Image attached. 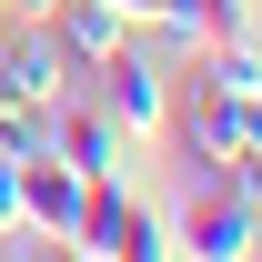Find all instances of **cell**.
I'll return each mask as SVG.
<instances>
[{
	"label": "cell",
	"mask_w": 262,
	"mask_h": 262,
	"mask_svg": "<svg viewBox=\"0 0 262 262\" xmlns=\"http://www.w3.org/2000/svg\"><path fill=\"white\" fill-rule=\"evenodd\" d=\"M162 131H182V151H192L202 171H222L232 151H252L262 141V91H222V81H182L171 91V111H162Z\"/></svg>",
	"instance_id": "1"
},
{
	"label": "cell",
	"mask_w": 262,
	"mask_h": 262,
	"mask_svg": "<svg viewBox=\"0 0 262 262\" xmlns=\"http://www.w3.org/2000/svg\"><path fill=\"white\" fill-rule=\"evenodd\" d=\"M71 252H91V262H162V252H171V222L151 212V202H131V182H121V171H101L91 192H81Z\"/></svg>",
	"instance_id": "2"
},
{
	"label": "cell",
	"mask_w": 262,
	"mask_h": 262,
	"mask_svg": "<svg viewBox=\"0 0 262 262\" xmlns=\"http://www.w3.org/2000/svg\"><path fill=\"white\" fill-rule=\"evenodd\" d=\"M71 81H81V71H71V51L51 40V20H40V10H10V20H0V111H51Z\"/></svg>",
	"instance_id": "3"
},
{
	"label": "cell",
	"mask_w": 262,
	"mask_h": 262,
	"mask_svg": "<svg viewBox=\"0 0 262 262\" xmlns=\"http://www.w3.org/2000/svg\"><path fill=\"white\" fill-rule=\"evenodd\" d=\"M81 91H91L101 111H111V121L141 141V131H162V111H171V71L151 61V51H131V40H121L111 61H91V71H81Z\"/></svg>",
	"instance_id": "4"
},
{
	"label": "cell",
	"mask_w": 262,
	"mask_h": 262,
	"mask_svg": "<svg viewBox=\"0 0 262 262\" xmlns=\"http://www.w3.org/2000/svg\"><path fill=\"white\" fill-rule=\"evenodd\" d=\"M40 141H51V151H61L71 171H91V182H101V171H121V162H131V131L111 121V111H101V101L81 91V81H71V91L51 101V111H40Z\"/></svg>",
	"instance_id": "5"
},
{
	"label": "cell",
	"mask_w": 262,
	"mask_h": 262,
	"mask_svg": "<svg viewBox=\"0 0 262 262\" xmlns=\"http://www.w3.org/2000/svg\"><path fill=\"white\" fill-rule=\"evenodd\" d=\"M171 252H192V262H232V252H252V202L232 192L222 171H202V192L182 202V222H171Z\"/></svg>",
	"instance_id": "6"
},
{
	"label": "cell",
	"mask_w": 262,
	"mask_h": 262,
	"mask_svg": "<svg viewBox=\"0 0 262 262\" xmlns=\"http://www.w3.org/2000/svg\"><path fill=\"white\" fill-rule=\"evenodd\" d=\"M81 192H91V171H71L51 141L20 162V222H31V232H51V242H71V222H81Z\"/></svg>",
	"instance_id": "7"
},
{
	"label": "cell",
	"mask_w": 262,
	"mask_h": 262,
	"mask_svg": "<svg viewBox=\"0 0 262 262\" xmlns=\"http://www.w3.org/2000/svg\"><path fill=\"white\" fill-rule=\"evenodd\" d=\"M40 20H51V40L71 51V71H91V61H111V51L131 40V20H121V0H51Z\"/></svg>",
	"instance_id": "8"
},
{
	"label": "cell",
	"mask_w": 262,
	"mask_h": 262,
	"mask_svg": "<svg viewBox=\"0 0 262 262\" xmlns=\"http://www.w3.org/2000/svg\"><path fill=\"white\" fill-rule=\"evenodd\" d=\"M40 151V111H0V162H31Z\"/></svg>",
	"instance_id": "9"
},
{
	"label": "cell",
	"mask_w": 262,
	"mask_h": 262,
	"mask_svg": "<svg viewBox=\"0 0 262 262\" xmlns=\"http://www.w3.org/2000/svg\"><path fill=\"white\" fill-rule=\"evenodd\" d=\"M222 182L252 202V222H262V141H252V151H232V162H222Z\"/></svg>",
	"instance_id": "10"
},
{
	"label": "cell",
	"mask_w": 262,
	"mask_h": 262,
	"mask_svg": "<svg viewBox=\"0 0 262 262\" xmlns=\"http://www.w3.org/2000/svg\"><path fill=\"white\" fill-rule=\"evenodd\" d=\"M20 222V162H0V232Z\"/></svg>",
	"instance_id": "11"
},
{
	"label": "cell",
	"mask_w": 262,
	"mask_h": 262,
	"mask_svg": "<svg viewBox=\"0 0 262 262\" xmlns=\"http://www.w3.org/2000/svg\"><path fill=\"white\" fill-rule=\"evenodd\" d=\"M10 10H51V0H10Z\"/></svg>",
	"instance_id": "12"
},
{
	"label": "cell",
	"mask_w": 262,
	"mask_h": 262,
	"mask_svg": "<svg viewBox=\"0 0 262 262\" xmlns=\"http://www.w3.org/2000/svg\"><path fill=\"white\" fill-rule=\"evenodd\" d=\"M0 20H10V0H0Z\"/></svg>",
	"instance_id": "13"
}]
</instances>
